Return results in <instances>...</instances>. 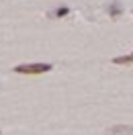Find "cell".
<instances>
[{
    "mask_svg": "<svg viewBox=\"0 0 133 135\" xmlns=\"http://www.w3.org/2000/svg\"><path fill=\"white\" fill-rule=\"evenodd\" d=\"M68 12H70V8L64 6V8H58V10H55V12H53V17H66Z\"/></svg>",
    "mask_w": 133,
    "mask_h": 135,
    "instance_id": "4",
    "label": "cell"
},
{
    "mask_svg": "<svg viewBox=\"0 0 133 135\" xmlns=\"http://www.w3.org/2000/svg\"><path fill=\"white\" fill-rule=\"evenodd\" d=\"M107 135H133V125H113L107 129Z\"/></svg>",
    "mask_w": 133,
    "mask_h": 135,
    "instance_id": "2",
    "label": "cell"
},
{
    "mask_svg": "<svg viewBox=\"0 0 133 135\" xmlns=\"http://www.w3.org/2000/svg\"><path fill=\"white\" fill-rule=\"evenodd\" d=\"M17 74H45V72H51V64H21V66L15 68Z\"/></svg>",
    "mask_w": 133,
    "mask_h": 135,
    "instance_id": "1",
    "label": "cell"
},
{
    "mask_svg": "<svg viewBox=\"0 0 133 135\" xmlns=\"http://www.w3.org/2000/svg\"><path fill=\"white\" fill-rule=\"evenodd\" d=\"M113 64H117V66H131L133 64V53H129V55H119V57L113 59Z\"/></svg>",
    "mask_w": 133,
    "mask_h": 135,
    "instance_id": "3",
    "label": "cell"
},
{
    "mask_svg": "<svg viewBox=\"0 0 133 135\" xmlns=\"http://www.w3.org/2000/svg\"><path fill=\"white\" fill-rule=\"evenodd\" d=\"M108 12H111L113 17H119V15H121V8H119V4H113V8L108 10Z\"/></svg>",
    "mask_w": 133,
    "mask_h": 135,
    "instance_id": "5",
    "label": "cell"
}]
</instances>
